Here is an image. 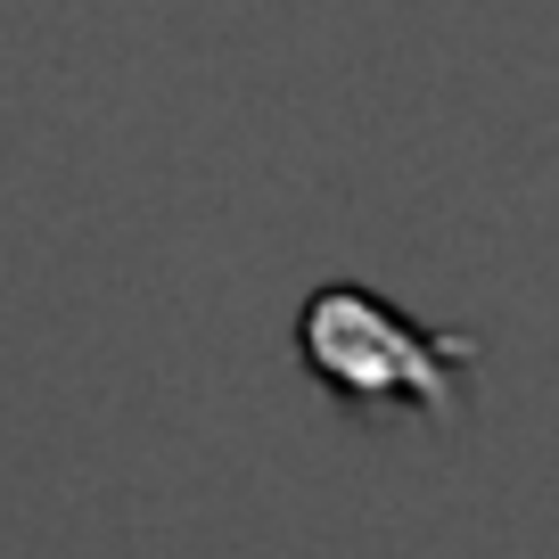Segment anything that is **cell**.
I'll use <instances>...</instances> for the list:
<instances>
[{
	"mask_svg": "<svg viewBox=\"0 0 559 559\" xmlns=\"http://www.w3.org/2000/svg\"><path fill=\"white\" fill-rule=\"evenodd\" d=\"M297 346L330 395L362 403V412H461V379L477 370V337L461 330H419L386 297L354 288V280H321L297 313Z\"/></svg>",
	"mask_w": 559,
	"mask_h": 559,
	"instance_id": "cell-1",
	"label": "cell"
}]
</instances>
